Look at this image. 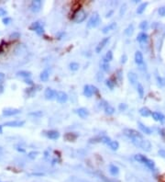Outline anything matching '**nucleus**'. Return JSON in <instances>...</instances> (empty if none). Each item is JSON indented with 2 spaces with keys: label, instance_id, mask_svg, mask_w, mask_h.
<instances>
[{
  "label": "nucleus",
  "instance_id": "obj_4",
  "mask_svg": "<svg viewBox=\"0 0 165 182\" xmlns=\"http://www.w3.org/2000/svg\"><path fill=\"white\" fill-rule=\"evenodd\" d=\"M86 19V13L84 9H79L74 16V21L75 23H81Z\"/></svg>",
  "mask_w": 165,
  "mask_h": 182
},
{
  "label": "nucleus",
  "instance_id": "obj_41",
  "mask_svg": "<svg viewBox=\"0 0 165 182\" xmlns=\"http://www.w3.org/2000/svg\"><path fill=\"white\" fill-rule=\"evenodd\" d=\"M158 13H159V15H160V16H161V17H165V7H161V8H160V9H159V10H158Z\"/></svg>",
  "mask_w": 165,
  "mask_h": 182
},
{
  "label": "nucleus",
  "instance_id": "obj_17",
  "mask_svg": "<svg viewBox=\"0 0 165 182\" xmlns=\"http://www.w3.org/2000/svg\"><path fill=\"white\" fill-rule=\"evenodd\" d=\"M138 128L141 130L142 132H144V133H146V134H151V133H152V130H151L150 128L145 126V125H144L143 123H141L140 121L138 122Z\"/></svg>",
  "mask_w": 165,
  "mask_h": 182
},
{
  "label": "nucleus",
  "instance_id": "obj_13",
  "mask_svg": "<svg viewBox=\"0 0 165 182\" xmlns=\"http://www.w3.org/2000/svg\"><path fill=\"white\" fill-rule=\"evenodd\" d=\"M116 28H117V23H116V22H112V23H109L108 25H106V27H104L103 30H102V32H103L104 34H106V33H108L109 32L114 31Z\"/></svg>",
  "mask_w": 165,
  "mask_h": 182
},
{
  "label": "nucleus",
  "instance_id": "obj_35",
  "mask_svg": "<svg viewBox=\"0 0 165 182\" xmlns=\"http://www.w3.org/2000/svg\"><path fill=\"white\" fill-rule=\"evenodd\" d=\"M100 138H101V143H104L106 144H109L111 143V139L107 136H102Z\"/></svg>",
  "mask_w": 165,
  "mask_h": 182
},
{
  "label": "nucleus",
  "instance_id": "obj_58",
  "mask_svg": "<svg viewBox=\"0 0 165 182\" xmlns=\"http://www.w3.org/2000/svg\"><path fill=\"white\" fill-rule=\"evenodd\" d=\"M163 180H164V181H165V175H164V176H163Z\"/></svg>",
  "mask_w": 165,
  "mask_h": 182
},
{
  "label": "nucleus",
  "instance_id": "obj_47",
  "mask_svg": "<svg viewBox=\"0 0 165 182\" xmlns=\"http://www.w3.org/2000/svg\"><path fill=\"white\" fill-rule=\"evenodd\" d=\"M158 154H159V155H160V156H161L162 158H164V159H165V150L160 149V150H159V151H158Z\"/></svg>",
  "mask_w": 165,
  "mask_h": 182
},
{
  "label": "nucleus",
  "instance_id": "obj_33",
  "mask_svg": "<svg viewBox=\"0 0 165 182\" xmlns=\"http://www.w3.org/2000/svg\"><path fill=\"white\" fill-rule=\"evenodd\" d=\"M69 67L72 71H77L80 67V65L78 63H75V62H73L69 65Z\"/></svg>",
  "mask_w": 165,
  "mask_h": 182
},
{
  "label": "nucleus",
  "instance_id": "obj_2",
  "mask_svg": "<svg viewBox=\"0 0 165 182\" xmlns=\"http://www.w3.org/2000/svg\"><path fill=\"white\" fill-rule=\"evenodd\" d=\"M135 159H136L138 162L146 165L149 169H152V170H153V169L155 168V164H154V162H153L152 160L147 158L146 156L142 155V154H136V155H135Z\"/></svg>",
  "mask_w": 165,
  "mask_h": 182
},
{
  "label": "nucleus",
  "instance_id": "obj_56",
  "mask_svg": "<svg viewBox=\"0 0 165 182\" xmlns=\"http://www.w3.org/2000/svg\"><path fill=\"white\" fill-rule=\"evenodd\" d=\"M3 133V125H0V134Z\"/></svg>",
  "mask_w": 165,
  "mask_h": 182
},
{
  "label": "nucleus",
  "instance_id": "obj_34",
  "mask_svg": "<svg viewBox=\"0 0 165 182\" xmlns=\"http://www.w3.org/2000/svg\"><path fill=\"white\" fill-rule=\"evenodd\" d=\"M106 85L110 88V89H113L115 87V82L112 80V79H108L106 81Z\"/></svg>",
  "mask_w": 165,
  "mask_h": 182
},
{
  "label": "nucleus",
  "instance_id": "obj_7",
  "mask_svg": "<svg viewBox=\"0 0 165 182\" xmlns=\"http://www.w3.org/2000/svg\"><path fill=\"white\" fill-rule=\"evenodd\" d=\"M109 40H110V38L109 37H106V38H104L99 43H98V45L96 46V48H95V52L97 53V54H99V53H101V51L106 47V45L108 43V42H109Z\"/></svg>",
  "mask_w": 165,
  "mask_h": 182
},
{
  "label": "nucleus",
  "instance_id": "obj_12",
  "mask_svg": "<svg viewBox=\"0 0 165 182\" xmlns=\"http://www.w3.org/2000/svg\"><path fill=\"white\" fill-rule=\"evenodd\" d=\"M76 113L79 117H81L82 119H85L86 117H88L89 115V112L88 110L85 109V108H80V109H77L76 110Z\"/></svg>",
  "mask_w": 165,
  "mask_h": 182
},
{
  "label": "nucleus",
  "instance_id": "obj_20",
  "mask_svg": "<svg viewBox=\"0 0 165 182\" xmlns=\"http://www.w3.org/2000/svg\"><path fill=\"white\" fill-rule=\"evenodd\" d=\"M148 38H149V37H148V34H147V33L141 32V33H139V34L138 35L137 41H138V43H147Z\"/></svg>",
  "mask_w": 165,
  "mask_h": 182
},
{
  "label": "nucleus",
  "instance_id": "obj_11",
  "mask_svg": "<svg viewBox=\"0 0 165 182\" xmlns=\"http://www.w3.org/2000/svg\"><path fill=\"white\" fill-rule=\"evenodd\" d=\"M127 77H128V80H129V82L131 83V85L136 86V85L138 84V75L135 74L134 72H129V73L127 74Z\"/></svg>",
  "mask_w": 165,
  "mask_h": 182
},
{
  "label": "nucleus",
  "instance_id": "obj_9",
  "mask_svg": "<svg viewBox=\"0 0 165 182\" xmlns=\"http://www.w3.org/2000/svg\"><path fill=\"white\" fill-rule=\"evenodd\" d=\"M24 124H25L24 121H11L5 122L3 126H7V127H21Z\"/></svg>",
  "mask_w": 165,
  "mask_h": 182
},
{
  "label": "nucleus",
  "instance_id": "obj_50",
  "mask_svg": "<svg viewBox=\"0 0 165 182\" xmlns=\"http://www.w3.org/2000/svg\"><path fill=\"white\" fill-rule=\"evenodd\" d=\"M5 77H6V76H5V74L4 73H0V81H3L4 79H5Z\"/></svg>",
  "mask_w": 165,
  "mask_h": 182
},
{
  "label": "nucleus",
  "instance_id": "obj_39",
  "mask_svg": "<svg viewBox=\"0 0 165 182\" xmlns=\"http://www.w3.org/2000/svg\"><path fill=\"white\" fill-rule=\"evenodd\" d=\"M38 152H35V151H32V152H30V153H29V154H28V156L30 158V159H35L36 157H37V155H38Z\"/></svg>",
  "mask_w": 165,
  "mask_h": 182
},
{
  "label": "nucleus",
  "instance_id": "obj_10",
  "mask_svg": "<svg viewBox=\"0 0 165 182\" xmlns=\"http://www.w3.org/2000/svg\"><path fill=\"white\" fill-rule=\"evenodd\" d=\"M56 93H57L56 91H54L53 89H52V88L48 87V88H46L44 95H45V98H46L47 99L52 100V99L56 98Z\"/></svg>",
  "mask_w": 165,
  "mask_h": 182
},
{
  "label": "nucleus",
  "instance_id": "obj_31",
  "mask_svg": "<svg viewBox=\"0 0 165 182\" xmlns=\"http://www.w3.org/2000/svg\"><path fill=\"white\" fill-rule=\"evenodd\" d=\"M101 69H102L104 72H108V71H109V69H110V65H109V64H108V63H106V62L102 61V63H101Z\"/></svg>",
  "mask_w": 165,
  "mask_h": 182
},
{
  "label": "nucleus",
  "instance_id": "obj_55",
  "mask_svg": "<svg viewBox=\"0 0 165 182\" xmlns=\"http://www.w3.org/2000/svg\"><path fill=\"white\" fill-rule=\"evenodd\" d=\"M98 80H100V79H103L104 78V76H103V74H98Z\"/></svg>",
  "mask_w": 165,
  "mask_h": 182
},
{
  "label": "nucleus",
  "instance_id": "obj_32",
  "mask_svg": "<svg viewBox=\"0 0 165 182\" xmlns=\"http://www.w3.org/2000/svg\"><path fill=\"white\" fill-rule=\"evenodd\" d=\"M108 145H109V147H110L112 150H114V151L117 150L118 147H119V143H118V142H117V141H111V143H110Z\"/></svg>",
  "mask_w": 165,
  "mask_h": 182
},
{
  "label": "nucleus",
  "instance_id": "obj_5",
  "mask_svg": "<svg viewBox=\"0 0 165 182\" xmlns=\"http://www.w3.org/2000/svg\"><path fill=\"white\" fill-rule=\"evenodd\" d=\"M21 112L20 110L19 109H15V108H7V109H4L3 110V116H6V117H10V116H15L17 114H20Z\"/></svg>",
  "mask_w": 165,
  "mask_h": 182
},
{
  "label": "nucleus",
  "instance_id": "obj_27",
  "mask_svg": "<svg viewBox=\"0 0 165 182\" xmlns=\"http://www.w3.org/2000/svg\"><path fill=\"white\" fill-rule=\"evenodd\" d=\"M112 59H113V53H112V51H108V52L106 53V54L105 55V57L103 58V61L108 63V62H110Z\"/></svg>",
  "mask_w": 165,
  "mask_h": 182
},
{
  "label": "nucleus",
  "instance_id": "obj_52",
  "mask_svg": "<svg viewBox=\"0 0 165 182\" xmlns=\"http://www.w3.org/2000/svg\"><path fill=\"white\" fill-rule=\"evenodd\" d=\"M3 89H4V87H3V85H2V82L0 81V93L3 92Z\"/></svg>",
  "mask_w": 165,
  "mask_h": 182
},
{
  "label": "nucleus",
  "instance_id": "obj_18",
  "mask_svg": "<svg viewBox=\"0 0 165 182\" xmlns=\"http://www.w3.org/2000/svg\"><path fill=\"white\" fill-rule=\"evenodd\" d=\"M84 96H85V97H87V98H91V97L93 96V94H94V92H93V88H92V86H88V85L84 86Z\"/></svg>",
  "mask_w": 165,
  "mask_h": 182
},
{
  "label": "nucleus",
  "instance_id": "obj_30",
  "mask_svg": "<svg viewBox=\"0 0 165 182\" xmlns=\"http://www.w3.org/2000/svg\"><path fill=\"white\" fill-rule=\"evenodd\" d=\"M137 91H138V93L139 95V98H143V96H144V88H143L142 85L139 84V83L137 85Z\"/></svg>",
  "mask_w": 165,
  "mask_h": 182
},
{
  "label": "nucleus",
  "instance_id": "obj_37",
  "mask_svg": "<svg viewBox=\"0 0 165 182\" xmlns=\"http://www.w3.org/2000/svg\"><path fill=\"white\" fill-rule=\"evenodd\" d=\"M40 25H41V23H40V22H38V21H36V22H33V23L30 25V29L31 31H36V30H37V28H38Z\"/></svg>",
  "mask_w": 165,
  "mask_h": 182
},
{
  "label": "nucleus",
  "instance_id": "obj_8",
  "mask_svg": "<svg viewBox=\"0 0 165 182\" xmlns=\"http://www.w3.org/2000/svg\"><path fill=\"white\" fill-rule=\"evenodd\" d=\"M56 99L60 103H65L67 101V99H68V96L63 91H58L56 93Z\"/></svg>",
  "mask_w": 165,
  "mask_h": 182
},
{
  "label": "nucleus",
  "instance_id": "obj_28",
  "mask_svg": "<svg viewBox=\"0 0 165 182\" xmlns=\"http://www.w3.org/2000/svg\"><path fill=\"white\" fill-rule=\"evenodd\" d=\"M147 6H148V3H147V2H146V3H142V4H140V5H139V7H138V9H137V13H138V14H142V13L145 11V9H146Z\"/></svg>",
  "mask_w": 165,
  "mask_h": 182
},
{
  "label": "nucleus",
  "instance_id": "obj_43",
  "mask_svg": "<svg viewBox=\"0 0 165 182\" xmlns=\"http://www.w3.org/2000/svg\"><path fill=\"white\" fill-rule=\"evenodd\" d=\"M157 81H158V84H159L160 87H163V86H165V80H164V79H162L161 77H160V76H157Z\"/></svg>",
  "mask_w": 165,
  "mask_h": 182
},
{
  "label": "nucleus",
  "instance_id": "obj_44",
  "mask_svg": "<svg viewBox=\"0 0 165 182\" xmlns=\"http://www.w3.org/2000/svg\"><path fill=\"white\" fill-rule=\"evenodd\" d=\"M3 23L5 24V25H9L11 21H12V19L11 18H9V17H6V18H4L3 19Z\"/></svg>",
  "mask_w": 165,
  "mask_h": 182
},
{
  "label": "nucleus",
  "instance_id": "obj_24",
  "mask_svg": "<svg viewBox=\"0 0 165 182\" xmlns=\"http://www.w3.org/2000/svg\"><path fill=\"white\" fill-rule=\"evenodd\" d=\"M109 172L112 176H117L119 173V168L115 165H110L109 166Z\"/></svg>",
  "mask_w": 165,
  "mask_h": 182
},
{
  "label": "nucleus",
  "instance_id": "obj_42",
  "mask_svg": "<svg viewBox=\"0 0 165 182\" xmlns=\"http://www.w3.org/2000/svg\"><path fill=\"white\" fill-rule=\"evenodd\" d=\"M30 116H35V117H41V116L43 115V113H42V111L39 110V111H35V112H30Z\"/></svg>",
  "mask_w": 165,
  "mask_h": 182
},
{
  "label": "nucleus",
  "instance_id": "obj_46",
  "mask_svg": "<svg viewBox=\"0 0 165 182\" xmlns=\"http://www.w3.org/2000/svg\"><path fill=\"white\" fill-rule=\"evenodd\" d=\"M7 14H8V12L6 9H4L3 8H0V17H6Z\"/></svg>",
  "mask_w": 165,
  "mask_h": 182
},
{
  "label": "nucleus",
  "instance_id": "obj_23",
  "mask_svg": "<svg viewBox=\"0 0 165 182\" xmlns=\"http://www.w3.org/2000/svg\"><path fill=\"white\" fill-rule=\"evenodd\" d=\"M104 110H105V112L108 115H112L115 113V109L107 103L104 106Z\"/></svg>",
  "mask_w": 165,
  "mask_h": 182
},
{
  "label": "nucleus",
  "instance_id": "obj_29",
  "mask_svg": "<svg viewBox=\"0 0 165 182\" xmlns=\"http://www.w3.org/2000/svg\"><path fill=\"white\" fill-rule=\"evenodd\" d=\"M133 32H134V26H133V24H130V25L125 30V34H126L127 36H131V35L133 34Z\"/></svg>",
  "mask_w": 165,
  "mask_h": 182
},
{
  "label": "nucleus",
  "instance_id": "obj_51",
  "mask_svg": "<svg viewBox=\"0 0 165 182\" xmlns=\"http://www.w3.org/2000/svg\"><path fill=\"white\" fill-rule=\"evenodd\" d=\"M25 83H26V84H29V85H30V86H33V82H32L30 79H25Z\"/></svg>",
  "mask_w": 165,
  "mask_h": 182
},
{
  "label": "nucleus",
  "instance_id": "obj_6",
  "mask_svg": "<svg viewBox=\"0 0 165 182\" xmlns=\"http://www.w3.org/2000/svg\"><path fill=\"white\" fill-rule=\"evenodd\" d=\"M41 6H42V2L41 0H33L30 4V10L34 13H37V12L41 11Z\"/></svg>",
  "mask_w": 165,
  "mask_h": 182
},
{
  "label": "nucleus",
  "instance_id": "obj_26",
  "mask_svg": "<svg viewBox=\"0 0 165 182\" xmlns=\"http://www.w3.org/2000/svg\"><path fill=\"white\" fill-rule=\"evenodd\" d=\"M19 76H21V77H25L26 79H28V78H30V76H31V73L30 72H29V71H20V72H18V74H17Z\"/></svg>",
  "mask_w": 165,
  "mask_h": 182
},
{
  "label": "nucleus",
  "instance_id": "obj_57",
  "mask_svg": "<svg viewBox=\"0 0 165 182\" xmlns=\"http://www.w3.org/2000/svg\"><path fill=\"white\" fill-rule=\"evenodd\" d=\"M17 150H18V151H20V152H22V153H24V152H25V150H24V149H21V148H17Z\"/></svg>",
  "mask_w": 165,
  "mask_h": 182
},
{
  "label": "nucleus",
  "instance_id": "obj_45",
  "mask_svg": "<svg viewBox=\"0 0 165 182\" xmlns=\"http://www.w3.org/2000/svg\"><path fill=\"white\" fill-rule=\"evenodd\" d=\"M20 37V34L19 32H13V33L9 36L10 39H19Z\"/></svg>",
  "mask_w": 165,
  "mask_h": 182
},
{
  "label": "nucleus",
  "instance_id": "obj_40",
  "mask_svg": "<svg viewBox=\"0 0 165 182\" xmlns=\"http://www.w3.org/2000/svg\"><path fill=\"white\" fill-rule=\"evenodd\" d=\"M127 109V105L125 104V103H121V104H119V106H118V110H119L120 111H125Z\"/></svg>",
  "mask_w": 165,
  "mask_h": 182
},
{
  "label": "nucleus",
  "instance_id": "obj_21",
  "mask_svg": "<svg viewBox=\"0 0 165 182\" xmlns=\"http://www.w3.org/2000/svg\"><path fill=\"white\" fill-rule=\"evenodd\" d=\"M49 77H50V73H49V70L48 69H45L44 71H42L41 74V76H40V78H41V80L42 82L48 81Z\"/></svg>",
  "mask_w": 165,
  "mask_h": 182
},
{
  "label": "nucleus",
  "instance_id": "obj_48",
  "mask_svg": "<svg viewBox=\"0 0 165 182\" xmlns=\"http://www.w3.org/2000/svg\"><path fill=\"white\" fill-rule=\"evenodd\" d=\"M126 8H127V5H126V4H124V5L121 7V9H120V16L124 15V13H125V11H126Z\"/></svg>",
  "mask_w": 165,
  "mask_h": 182
},
{
  "label": "nucleus",
  "instance_id": "obj_3",
  "mask_svg": "<svg viewBox=\"0 0 165 182\" xmlns=\"http://www.w3.org/2000/svg\"><path fill=\"white\" fill-rule=\"evenodd\" d=\"M100 21H101V20H100L98 13H94L87 22V28H89V29L95 28L99 25Z\"/></svg>",
  "mask_w": 165,
  "mask_h": 182
},
{
  "label": "nucleus",
  "instance_id": "obj_53",
  "mask_svg": "<svg viewBox=\"0 0 165 182\" xmlns=\"http://www.w3.org/2000/svg\"><path fill=\"white\" fill-rule=\"evenodd\" d=\"M159 132H160V134H161L162 136H165V131H164V130L160 129V130H159Z\"/></svg>",
  "mask_w": 165,
  "mask_h": 182
},
{
  "label": "nucleus",
  "instance_id": "obj_15",
  "mask_svg": "<svg viewBox=\"0 0 165 182\" xmlns=\"http://www.w3.org/2000/svg\"><path fill=\"white\" fill-rule=\"evenodd\" d=\"M46 135H47V137H48V138L52 139V140H56V139H58V138L60 137V133H59V132L54 131V130L47 132H46Z\"/></svg>",
  "mask_w": 165,
  "mask_h": 182
},
{
  "label": "nucleus",
  "instance_id": "obj_14",
  "mask_svg": "<svg viewBox=\"0 0 165 182\" xmlns=\"http://www.w3.org/2000/svg\"><path fill=\"white\" fill-rule=\"evenodd\" d=\"M151 116H152V118L154 119V121H160V122H162V121H164V120H165V116H164L162 113H160V112H157V111L152 112V113H151Z\"/></svg>",
  "mask_w": 165,
  "mask_h": 182
},
{
  "label": "nucleus",
  "instance_id": "obj_1",
  "mask_svg": "<svg viewBox=\"0 0 165 182\" xmlns=\"http://www.w3.org/2000/svg\"><path fill=\"white\" fill-rule=\"evenodd\" d=\"M124 133L132 141V143L135 145H137L138 147L141 145V143L144 141L143 136L138 132H137L133 129H126V130H124Z\"/></svg>",
  "mask_w": 165,
  "mask_h": 182
},
{
  "label": "nucleus",
  "instance_id": "obj_36",
  "mask_svg": "<svg viewBox=\"0 0 165 182\" xmlns=\"http://www.w3.org/2000/svg\"><path fill=\"white\" fill-rule=\"evenodd\" d=\"M139 28L142 30V31H147V29L149 28V24L147 21H142L139 25Z\"/></svg>",
  "mask_w": 165,
  "mask_h": 182
},
{
  "label": "nucleus",
  "instance_id": "obj_38",
  "mask_svg": "<svg viewBox=\"0 0 165 182\" xmlns=\"http://www.w3.org/2000/svg\"><path fill=\"white\" fill-rule=\"evenodd\" d=\"M35 32H37V34H39V35H42V34L44 33V29H43V27H42L41 25H40V26L37 28V30H36Z\"/></svg>",
  "mask_w": 165,
  "mask_h": 182
},
{
  "label": "nucleus",
  "instance_id": "obj_54",
  "mask_svg": "<svg viewBox=\"0 0 165 182\" xmlns=\"http://www.w3.org/2000/svg\"><path fill=\"white\" fill-rule=\"evenodd\" d=\"M4 52V48H3V44H0V54H2Z\"/></svg>",
  "mask_w": 165,
  "mask_h": 182
},
{
  "label": "nucleus",
  "instance_id": "obj_49",
  "mask_svg": "<svg viewBox=\"0 0 165 182\" xmlns=\"http://www.w3.org/2000/svg\"><path fill=\"white\" fill-rule=\"evenodd\" d=\"M127 55H126V54H123V56L121 57V63H122V64H125V63L127 62Z\"/></svg>",
  "mask_w": 165,
  "mask_h": 182
},
{
  "label": "nucleus",
  "instance_id": "obj_19",
  "mask_svg": "<svg viewBox=\"0 0 165 182\" xmlns=\"http://www.w3.org/2000/svg\"><path fill=\"white\" fill-rule=\"evenodd\" d=\"M142 150H144V151H146V152H149L150 151V149H151V143H150V142L149 141H148V140H144L143 141V143H141V145L139 146Z\"/></svg>",
  "mask_w": 165,
  "mask_h": 182
},
{
  "label": "nucleus",
  "instance_id": "obj_25",
  "mask_svg": "<svg viewBox=\"0 0 165 182\" xmlns=\"http://www.w3.org/2000/svg\"><path fill=\"white\" fill-rule=\"evenodd\" d=\"M78 137V135L77 134H75V133H72V132H68V133H66L65 135H64V138L67 140V141H69V142H72V141H74V140H76V138Z\"/></svg>",
  "mask_w": 165,
  "mask_h": 182
},
{
  "label": "nucleus",
  "instance_id": "obj_22",
  "mask_svg": "<svg viewBox=\"0 0 165 182\" xmlns=\"http://www.w3.org/2000/svg\"><path fill=\"white\" fill-rule=\"evenodd\" d=\"M139 114L142 116V117H149V115H151V111L146 108V107H143L139 110Z\"/></svg>",
  "mask_w": 165,
  "mask_h": 182
},
{
  "label": "nucleus",
  "instance_id": "obj_16",
  "mask_svg": "<svg viewBox=\"0 0 165 182\" xmlns=\"http://www.w3.org/2000/svg\"><path fill=\"white\" fill-rule=\"evenodd\" d=\"M135 62L138 65H141L143 64V62H144L143 55H142V54L139 51L136 52V54H135Z\"/></svg>",
  "mask_w": 165,
  "mask_h": 182
}]
</instances>
